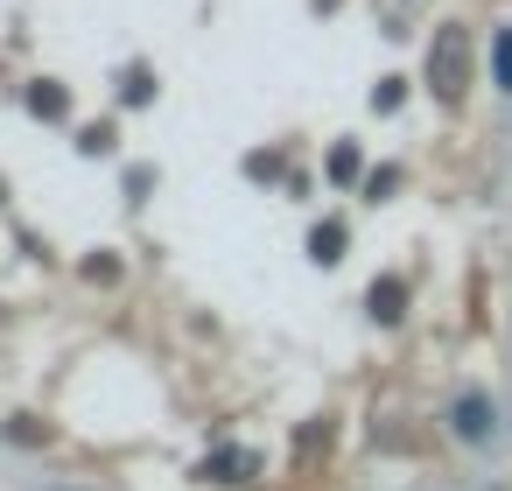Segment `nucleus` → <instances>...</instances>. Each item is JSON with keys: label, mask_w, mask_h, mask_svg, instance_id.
<instances>
[{"label": "nucleus", "mask_w": 512, "mask_h": 491, "mask_svg": "<svg viewBox=\"0 0 512 491\" xmlns=\"http://www.w3.org/2000/svg\"><path fill=\"white\" fill-rule=\"evenodd\" d=\"M428 85H435V99H463V85H470V36L463 29H442L428 43Z\"/></svg>", "instance_id": "1"}, {"label": "nucleus", "mask_w": 512, "mask_h": 491, "mask_svg": "<svg viewBox=\"0 0 512 491\" xmlns=\"http://www.w3.org/2000/svg\"><path fill=\"white\" fill-rule=\"evenodd\" d=\"M449 435L470 442V449H484V442L498 435V407H491V393H456V400H449Z\"/></svg>", "instance_id": "2"}, {"label": "nucleus", "mask_w": 512, "mask_h": 491, "mask_svg": "<svg viewBox=\"0 0 512 491\" xmlns=\"http://www.w3.org/2000/svg\"><path fill=\"white\" fill-rule=\"evenodd\" d=\"M491 85L512 99V29H498V36H491Z\"/></svg>", "instance_id": "3"}, {"label": "nucleus", "mask_w": 512, "mask_h": 491, "mask_svg": "<svg viewBox=\"0 0 512 491\" xmlns=\"http://www.w3.org/2000/svg\"><path fill=\"white\" fill-rule=\"evenodd\" d=\"M400 302H407L400 281H372V316H379V323H400Z\"/></svg>", "instance_id": "4"}, {"label": "nucleus", "mask_w": 512, "mask_h": 491, "mask_svg": "<svg viewBox=\"0 0 512 491\" xmlns=\"http://www.w3.org/2000/svg\"><path fill=\"white\" fill-rule=\"evenodd\" d=\"M309 253L316 260H344V225H316L309 232Z\"/></svg>", "instance_id": "5"}, {"label": "nucleus", "mask_w": 512, "mask_h": 491, "mask_svg": "<svg viewBox=\"0 0 512 491\" xmlns=\"http://www.w3.org/2000/svg\"><path fill=\"white\" fill-rule=\"evenodd\" d=\"M29 106H36V113H50V120H57V113H64V92H57V85H36V92H29Z\"/></svg>", "instance_id": "6"}, {"label": "nucleus", "mask_w": 512, "mask_h": 491, "mask_svg": "<svg viewBox=\"0 0 512 491\" xmlns=\"http://www.w3.org/2000/svg\"><path fill=\"white\" fill-rule=\"evenodd\" d=\"M330 176L351 183V176H358V148H337V155H330Z\"/></svg>", "instance_id": "7"}, {"label": "nucleus", "mask_w": 512, "mask_h": 491, "mask_svg": "<svg viewBox=\"0 0 512 491\" xmlns=\"http://www.w3.org/2000/svg\"><path fill=\"white\" fill-rule=\"evenodd\" d=\"M372 106H379V113H393V106H400V78H386V85L372 92Z\"/></svg>", "instance_id": "8"}, {"label": "nucleus", "mask_w": 512, "mask_h": 491, "mask_svg": "<svg viewBox=\"0 0 512 491\" xmlns=\"http://www.w3.org/2000/svg\"><path fill=\"white\" fill-rule=\"evenodd\" d=\"M78 148H92V155H106V148H113V127H85V141H78Z\"/></svg>", "instance_id": "9"}]
</instances>
